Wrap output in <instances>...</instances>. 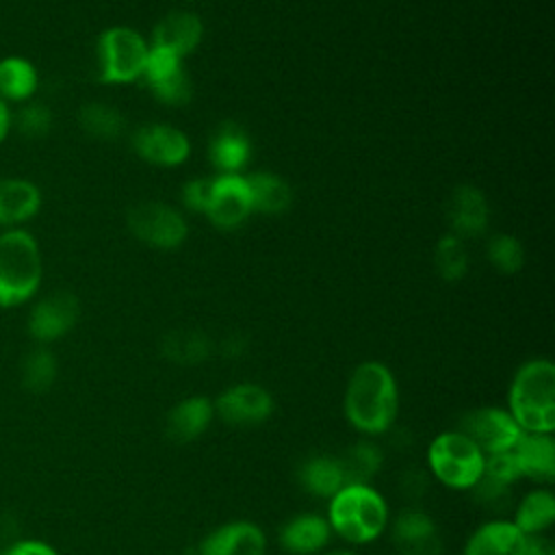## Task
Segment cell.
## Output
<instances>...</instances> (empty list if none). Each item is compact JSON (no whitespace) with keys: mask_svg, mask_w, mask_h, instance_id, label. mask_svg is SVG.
Here are the masks:
<instances>
[{"mask_svg":"<svg viewBox=\"0 0 555 555\" xmlns=\"http://www.w3.org/2000/svg\"><path fill=\"white\" fill-rule=\"evenodd\" d=\"M345 421L366 438L388 434L399 414V388L392 371L379 360L360 362L345 386Z\"/></svg>","mask_w":555,"mask_h":555,"instance_id":"6da1fadb","label":"cell"},{"mask_svg":"<svg viewBox=\"0 0 555 555\" xmlns=\"http://www.w3.org/2000/svg\"><path fill=\"white\" fill-rule=\"evenodd\" d=\"M325 518L334 535L347 544H371L388 529L390 509L384 494L371 483H345L327 499Z\"/></svg>","mask_w":555,"mask_h":555,"instance_id":"7a4b0ae2","label":"cell"},{"mask_svg":"<svg viewBox=\"0 0 555 555\" xmlns=\"http://www.w3.org/2000/svg\"><path fill=\"white\" fill-rule=\"evenodd\" d=\"M527 434H553L555 429V364L548 358L522 362L507 390L505 408Z\"/></svg>","mask_w":555,"mask_h":555,"instance_id":"3957f363","label":"cell"},{"mask_svg":"<svg viewBox=\"0 0 555 555\" xmlns=\"http://www.w3.org/2000/svg\"><path fill=\"white\" fill-rule=\"evenodd\" d=\"M43 282V256L26 228L0 230V308L35 299Z\"/></svg>","mask_w":555,"mask_h":555,"instance_id":"277c9868","label":"cell"},{"mask_svg":"<svg viewBox=\"0 0 555 555\" xmlns=\"http://www.w3.org/2000/svg\"><path fill=\"white\" fill-rule=\"evenodd\" d=\"M427 473L449 490L468 492L483 475L486 455L457 429L440 431L425 453Z\"/></svg>","mask_w":555,"mask_h":555,"instance_id":"5b68a950","label":"cell"},{"mask_svg":"<svg viewBox=\"0 0 555 555\" xmlns=\"http://www.w3.org/2000/svg\"><path fill=\"white\" fill-rule=\"evenodd\" d=\"M150 43L130 26H108L95 43V67L102 85H130L143 76Z\"/></svg>","mask_w":555,"mask_h":555,"instance_id":"8992f818","label":"cell"},{"mask_svg":"<svg viewBox=\"0 0 555 555\" xmlns=\"http://www.w3.org/2000/svg\"><path fill=\"white\" fill-rule=\"evenodd\" d=\"M483 455L512 451L518 438L525 434L505 408L486 405L464 412L455 425Z\"/></svg>","mask_w":555,"mask_h":555,"instance_id":"52a82bcc","label":"cell"},{"mask_svg":"<svg viewBox=\"0 0 555 555\" xmlns=\"http://www.w3.org/2000/svg\"><path fill=\"white\" fill-rule=\"evenodd\" d=\"M128 230L150 247L173 249L186 234V219L169 204L163 202H139L128 210Z\"/></svg>","mask_w":555,"mask_h":555,"instance_id":"ba28073f","label":"cell"},{"mask_svg":"<svg viewBox=\"0 0 555 555\" xmlns=\"http://www.w3.org/2000/svg\"><path fill=\"white\" fill-rule=\"evenodd\" d=\"M215 418L232 427H256L271 418L275 410L273 395L254 382H238L228 386L212 401Z\"/></svg>","mask_w":555,"mask_h":555,"instance_id":"9c48e42d","label":"cell"},{"mask_svg":"<svg viewBox=\"0 0 555 555\" xmlns=\"http://www.w3.org/2000/svg\"><path fill=\"white\" fill-rule=\"evenodd\" d=\"M80 317V301L69 291H54L39 299L28 310L26 330L37 345H50L74 330Z\"/></svg>","mask_w":555,"mask_h":555,"instance_id":"30bf717a","label":"cell"},{"mask_svg":"<svg viewBox=\"0 0 555 555\" xmlns=\"http://www.w3.org/2000/svg\"><path fill=\"white\" fill-rule=\"evenodd\" d=\"M388 531L397 555H444V540L436 518L416 505L390 516Z\"/></svg>","mask_w":555,"mask_h":555,"instance_id":"8fae6325","label":"cell"},{"mask_svg":"<svg viewBox=\"0 0 555 555\" xmlns=\"http://www.w3.org/2000/svg\"><path fill=\"white\" fill-rule=\"evenodd\" d=\"M145 85L154 98L167 106H182L193 98V85L184 67V59L150 46V54L143 67Z\"/></svg>","mask_w":555,"mask_h":555,"instance_id":"7c38bea8","label":"cell"},{"mask_svg":"<svg viewBox=\"0 0 555 555\" xmlns=\"http://www.w3.org/2000/svg\"><path fill=\"white\" fill-rule=\"evenodd\" d=\"M251 202L245 176L219 173L210 178V193L204 215L221 230H234L251 215Z\"/></svg>","mask_w":555,"mask_h":555,"instance_id":"4fadbf2b","label":"cell"},{"mask_svg":"<svg viewBox=\"0 0 555 555\" xmlns=\"http://www.w3.org/2000/svg\"><path fill=\"white\" fill-rule=\"evenodd\" d=\"M134 152L158 167H176L191 154L189 137L171 124H145L132 134Z\"/></svg>","mask_w":555,"mask_h":555,"instance_id":"5bb4252c","label":"cell"},{"mask_svg":"<svg viewBox=\"0 0 555 555\" xmlns=\"http://www.w3.org/2000/svg\"><path fill=\"white\" fill-rule=\"evenodd\" d=\"M267 535L251 520H228L208 531L197 546V555H264Z\"/></svg>","mask_w":555,"mask_h":555,"instance_id":"9a60e30c","label":"cell"},{"mask_svg":"<svg viewBox=\"0 0 555 555\" xmlns=\"http://www.w3.org/2000/svg\"><path fill=\"white\" fill-rule=\"evenodd\" d=\"M43 206V195L37 182L22 176L0 178V230L26 228Z\"/></svg>","mask_w":555,"mask_h":555,"instance_id":"2e32d148","label":"cell"},{"mask_svg":"<svg viewBox=\"0 0 555 555\" xmlns=\"http://www.w3.org/2000/svg\"><path fill=\"white\" fill-rule=\"evenodd\" d=\"M332 535L325 514L299 512L280 527L278 542L288 555H321L330 546Z\"/></svg>","mask_w":555,"mask_h":555,"instance_id":"e0dca14e","label":"cell"},{"mask_svg":"<svg viewBox=\"0 0 555 555\" xmlns=\"http://www.w3.org/2000/svg\"><path fill=\"white\" fill-rule=\"evenodd\" d=\"M447 221L451 234L462 241L486 232L490 221V206L486 195L473 184H460L447 199Z\"/></svg>","mask_w":555,"mask_h":555,"instance_id":"ac0fdd59","label":"cell"},{"mask_svg":"<svg viewBox=\"0 0 555 555\" xmlns=\"http://www.w3.org/2000/svg\"><path fill=\"white\" fill-rule=\"evenodd\" d=\"M525 542L527 535L509 518H490L470 531L462 555H522Z\"/></svg>","mask_w":555,"mask_h":555,"instance_id":"d6986e66","label":"cell"},{"mask_svg":"<svg viewBox=\"0 0 555 555\" xmlns=\"http://www.w3.org/2000/svg\"><path fill=\"white\" fill-rule=\"evenodd\" d=\"M520 479L548 486L555 479V440L553 434H522L512 449Z\"/></svg>","mask_w":555,"mask_h":555,"instance_id":"ffe728a7","label":"cell"},{"mask_svg":"<svg viewBox=\"0 0 555 555\" xmlns=\"http://www.w3.org/2000/svg\"><path fill=\"white\" fill-rule=\"evenodd\" d=\"M215 421L212 401L204 395H191L180 399L165 414V436L171 442L186 444L197 440Z\"/></svg>","mask_w":555,"mask_h":555,"instance_id":"44dd1931","label":"cell"},{"mask_svg":"<svg viewBox=\"0 0 555 555\" xmlns=\"http://www.w3.org/2000/svg\"><path fill=\"white\" fill-rule=\"evenodd\" d=\"M204 24L191 11L167 13L152 33V48L167 50L180 59L189 56L202 41Z\"/></svg>","mask_w":555,"mask_h":555,"instance_id":"7402d4cb","label":"cell"},{"mask_svg":"<svg viewBox=\"0 0 555 555\" xmlns=\"http://www.w3.org/2000/svg\"><path fill=\"white\" fill-rule=\"evenodd\" d=\"M299 488L314 499H332L345 483V468L338 455L314 453L297 466Z\"/></svg>","mask_w":555,"mask_h":555,"instance_id":"603a6c76","label":"cell"},{"mask_svg":"<svg viewBox=\"0 0 555 555\" xmlns=\"http://www.w3.org/2000/svg\"><path fill=\"white\" fill-rule=\"evenodd\" d=\"M208 154L219 173H241L251 156V143L245 128L236 121H223L210 139Z\"/></svg>","mask_w":555,"mask_h":555,"instance_id":"cb8c5ba5","label":"cell"},{"mask_svg":"<svg viewBox=\"0 0 555 555\" xmlns=\"http://www.w3.org/2000/svg\"><path fill=\"white\" fill-rule=\"evenodd\" d=\"M39 91V69L22 54L0 56V100L11 108L26 104Z\"/></svg>","mask_w":555,"mask_h":555,"instance_id":"d4e9b609","label":"cell"},{"mask_svg":"<svg viewBox=\"0 0 555 555\" xmlns=\"http://www.w3.org/2000/svg\"><path fill=\"white\" fill-rule=\"evenodd\" d=\"M509 520L525 535L546 533L555 522V494L546 486L529 490L518 503H514Z\"/></svg>","mask_w":555,"mask_h":555,"instance_id":"484cf974","label":"cell"},{"mask_svg":"<svg viewBox=\"0 0 555 555\" xmlns=\"http://www.w3.org/2000/svg\"><path fill=\"white\" fill-rule=\"evenodd\" d=\"M251 210L264 215H282L293 204V189L291 184L271 171H256L245 176Z\"/></svg>","mask_w":555,"mask_h":555,"instance_id":"4316f807","label":"cell"},{"mask_svg":"<svg viewBox=\"0 0 555 555\" xmlns=\"http://www.w3.org/2000/svg\"><path fill=\"white\" fill-rule=\"evenodd\" d=\"M345 468L347 483H371L384 466V449L371 438L353 442L343 455H338Z\"/></svg>","mask_w":555,"mask_h":555,"instance_id":"83f0119b","label":"cell"},{"mask_svg":"<svg viewBox=\"0 0 555 555\" xmlns=\"http://www.w3.org/2000/svg\"><path fill=\"white\" fill-rule=\"evenodd\" d=\"M160 351L176 364H199L210 356V340L199 330H173L163 338Z\"/></svg>","mask_w":555,"mask_h":555,"instance_id":"f1b7e54d","label":"cell"},{"mask_svg":"<svg viewBox=\"0 0 555 555\" xmlns=\"http://www.w3.org/2000/svg\"><path fill=\"white\" fill-rule=\"evenodd\" d=\"M59 373L56 356L48 345H35L28 353H24L20 364V379L28 392H46Z\"/></svg>","mask_w":555,"mask_h":555,"instance_id":"f546056e","label":"cell"},{"mask_svg":"<svg viewBox=\"0 0 555 555\" xmlns=\"http://www.w3.org/2000/svg\"><path fill=\"white\" fill-rule=\"evenodd\" d=\"M78 124L85 134L100 139V141H113L126 128L124 115L115 106L104 104V102L85 104L78 111Z\"/></svg>","mask_w":555,"mask_h":555,"instance_id":"4dcf8cb0","label":"cell"},{"mask_svg":"<svg viewBox=\"0 0 555 555\" xmlns=\"http://www.w3.org/2000/svg\"><path fill=\"white\" fill-rule=\"evenodd\" d=\"M434 267L438 275L447 282H457L468 271V251L460 236L444 234L434 249Z\"/></svg>","mask_w":555,"mask_h":555,"instance_id":"1f68e13d","label":"cell"},{"mask_svg":"<svg viewBox=\"0 0 555 555\" xmlns=\"http://www.w3.org/2000/svg\"><path fill=\"white\" fill-rule=\"evenodd\" d=\"M468 494L477 507L496 514V518H503L505 512L514 509V486L492 479L488 475H481V479L468 490Z\"/></svg>","mask_w":555,"mask_h":555,"instance_id":"d6a6232c","label":"cell"},{"mask_svg":"<svg viewBox=\"0 0 555 555\" xmlns=\"http://www.w3.org/2000/svg\"><path fill=\"white\" fill-rule=\"evenodd\" d=\"M52 111L48 104L41 102H26L13 111V130L28 139H41L52 130Z\"/></svg>","mask_w":555,"mask_h":555,"instance_id":"836d02e7","label":"cell"},{"mask_svg":"<svg viewBox=\"0 0 555 555\" xmlns=\"http://www.w3.org/2000/svg\"><path fill=\"white\" fill-rule=\"evenodd\" d=\"M488 258L501 273H518L525 264L522 243L512 234H496L488 243Z\"/></svg>","mask_w":555,"mask_h":555,"instance_id":"e575fe53","label":"cell"},{"mask_svg":"<svg viewBox=\"0 0 555 555\" xmlns=\"http://www.w3.org/2000/svg\"><path fill=\"white\" fill-rule=\"evenodd\" d=\"M427 488H429V475L425 470H421L418 466H410L397 479V492L410 505L418 503L423 499V494L427 492Z\"/></svg>","mask_w":555,"mask_h":555,"instance_id":"d590c367","label":"cell"},{"mask_svg":"<svg viewBox=\"0 0 555 555\" xmlns=\"http://www.w3.org/2000/svg\"><path fill=\"white\" fill-rule=\"evenodd\" d=\"M483 475L499 479L503 483H516L520 479L516 462L512 457V451H503V453H494V455H486V464H483Z\"/></svg>","mask_w":555,"mask_h":555,"instance_id":"8d00e7d4","label":"cell"},{"mask_svg":"<svg viewBox=\"0 0 555 555\" xmlns=\"http://www.w3.org/2000/svg\"><path fill=\"white\" fill-rule=\"evenodd\" d=\"M208 193H210V178H195L189 180L182 189V202L184 206L204 212L206 202H208Z\"/></svg>","mask_w":555,"mask_h":555,"instance_id":"74e56055","label":"cell"},{"mask_svg":"<svg viewBox=\"0 0 555 555\" xmlns=\"http://www.w3.org/2000/svg\"><path fill=\"white\" fill-rule=\"evenodd\" d=\"M0 555H59V553L56 548H52L41 540H17L4 551H0Z\"/></svg>","mask_w":555,"mask_h":555,"instance_id":"f35d334b","label":"cell"},{"mask_svg":"<svg viewBox=\"0 0 555 555\" xmlns=\"http://www.w3.org/2000/svg\"><path fill=\"white\" fill-rule=\"evenodd\" d=\"M522 555H555V544L546 533L527 535Z\"/></svg>","mask_w":555,"mask_h":555,"instance_id":"ab89813d","label":"cell"},{"mask_svg":"<svg viewBox=\"0 0 555 555\" xmlns=\"http://www.w3.org/2000/svg\"><path fill=\"white\" fill-rule=\"evenodd\" d=\"M13 132V108L0 100V145L9 139V134Z\"/></svg>","mask_w":555,"mask_h":555,"instance_id":"60d3db41","label":"cell"},{"mask_svg":"<svg viewBox=\"0 0 555 555\" xmlns=\"http://www.w3.org/2000/svg\"><path fill=\"white\" fill-rule=\"evenodd\" d=\"M245 351V340L241 336H230L223 340V353L225 356H241Z\"/></svg>","mask_w":555,"mask_h":555,"instance_id":"b9f144b4","label":"cell"},{"mask_svg":"<svg viewBox=\"0 0 555 555\" xmlns=\"http://www.w3.org/2000/svg\"><path fill=\"white\" fill-rule=\"evenodd\" d=\"M321 555H358V553L351 548H334V551H323Z\"/></svg>","mask_w":555,"mask_h":555,"instance_id":"7bdbcfd3","label":"cell"}]
</instances>
